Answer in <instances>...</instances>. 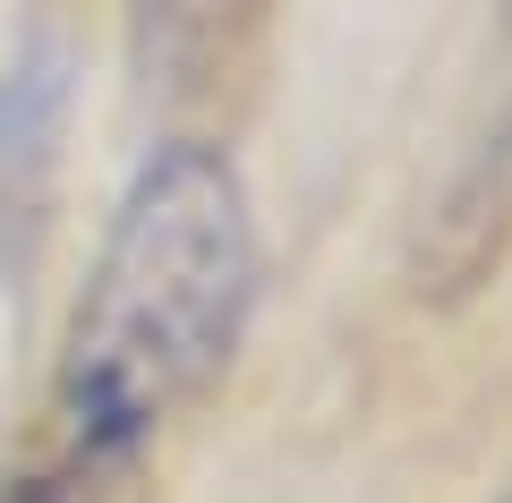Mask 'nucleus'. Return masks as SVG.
<instances>
[{"mask_svg":"<svg viewBox=\"0 0 512 503\" xmlns=\"http://www.w3.org/2000/svg\"><path fill=\"white\" fill-rule=\"evenodd\" d=\"M94 486L86 478H69L60 461H43V469H26V478H0V503H86Z\"/></svg>","mask_w":512,"mask_h":503,"instance_id":"obj_4","label":"nucleus"},{"mask_svg":"<svg viewBox=\"0 0 512 503\" xmlns=\"http://www.w3.org/2000/svg\"><path fill=\"white\" fill-rule=\"evenodd\" d=\"M504 503H512V495H504Z\"/></svg>","mask_w":512,"mask_h":503,"instance_id":"obj_5","label":"nucleus"},{"mask_svg":"<svg viewBox=\"0 0 512 503\" xmlns=\"http://www.w3.org/2000/svg\"><path fill=\"white\" fill-rule=\"evenodd\" d=\"M256 299V222L231 154L171 137L111 205L103 256L69 316L52 376L60 469L86 486L128 478L171 410L231 359Z\"/></svg>","mask_w":512,"mask_h":503,"instance_id":"obj_1","label":"nucleus"},{"mask_svg":"<svg viewBox=\"0 0 512 503\" xmlns=\"http://www.w3.org/2000/svg\"><path fill=\"white\" fill-rule=\"evenodd\" d=\"M60 128H69V52L26 43L0 69V248H18L52 205Z\"/></svg>","mask_w":512,"mask_h":503,"instance_id":"obj_3","label":"nucleus"},{"mask_svg":"<svg viewBox=\"0 0 512 503\" xmlns=\"http://www.w3.org/2000/svg\"><path fill=\"white\" fill-rule=\"evenodd\" d=\"M504 239H512V18L495 35V77H487V103H478L461 154H453V180L436 188V205L419 222V248H410L419 299H470L495 273Z\"/></svg>","mask_w":512,"mask_h":503,"instance_id":"obj_2","label":"nucleus"}]
</instances>
